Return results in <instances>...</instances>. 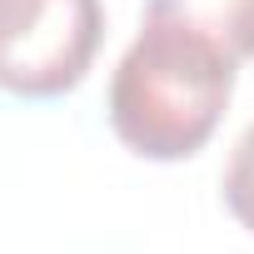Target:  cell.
Instances as JSON below:
<instances>
[{
    "label": "cell",
    "instance_id": "6da1fadb",
    "mask_svg": "<svg viewBox=\"0 0 254 254\" xmlns=\"http://www.w3.org/2000/svg\"><path fill=\"white\" fill-rule=\"evenodd\" d=\"M239 65L204 35L150 20L110 75V130L140 160H190L229 110Z\"/></svg>",
    "mask_w": 254,
    "mask_h": 254
},
{
    "label": "cell",
    "instance_id": "7a4b0ae2",
    "mask_svg": "<svg viewBox=\"0 0 254 254\" xmlns=\"http://www.w3.org/2000/svg\"><path fill=\"white\" fill-rule=\"evenodd\" d=\"M100 40V0H0V90L55 100L90 75Z\"/></svg>",
    "mask_w": 254,
    "mask_h": 254
},
{
    "label": "cell",
    "instance_id": "3957f363",
    "mask_svg": "<svg viewBox=\"0 0 254 254\" xmlns=\"http://www.w3.org/2000/svg\"><path fill=\"white\" fill-rule=\"evenodd\" d=\"M145 15L214 40L234 65L254 60V0H145Z\"/></svg>",
    "mask_w": 254,
    "mask_h": 254
},
{
    "label": "cell",
    "instance_id": "277c9868",
    "mask_svg": "<svg viewBox=\"0 0 254 254\" xmlns=\"http://www.w3.org/2000/svg\"><path fill=\"white\" fill-rule=\"evenodd\" d=\"M224 204L229 214L254 234V125L234 140L229 165H224Z\"/></svg>",
    "mask_w": 254,
    "mask_h": 254
}]
</instances>
